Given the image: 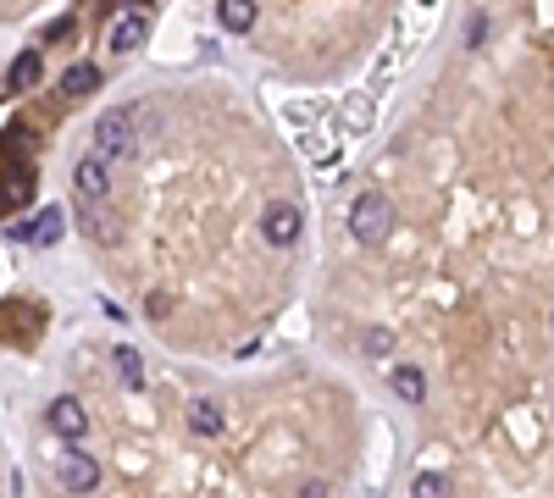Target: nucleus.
<instances>
[{
	"mask_svg": "<svg viewBox=\"0 0 554 498\" xmlns=\"http://www.w3.org/2000/svg\"><path fill=\"white\" fill-rule=\"evenodd\" d=\"M133 106L122 111H106V117L95 122V155L100 161H133V150H139V139H133Z\"/></svg>",
	"mask_w": 554,
	"mask_h": 498,
	"instance_id": "obj_2",
	"label": "nucleus"
},
{
	"mask_svg": "<svg viewBox=\"0 0 554 498\" xmlns=\"http://www.w3.org/2000/svg\"><path fill=\"white\" fill-rule=\"evenodd\" d=\"M45 427L56 432V438L67 443V449H84V438H89V410L73 399V393H61V399H50Z\"/></svg>",
	"mask_w": 554,
	"mask_h": 498,
	"instance_id": "obj_3",
	"label": "nucleus"
},
{
	"mask_svg": "<svg viewBox=\"0 0 554 498\" xmlns=\"http://www.w3.org/2000/svg\"><path fill=\"white\" fill-rule=\"evenodd\" d=\"M549 327H554V316H549Z\"/></svg>",
	"mask_w": 554,
	"mask_h": 498,
	"instance_id": "obj_16",
	"label": "nucleus"
},
{
	"mask_svg": "<svg viewBox=\"0 0 554 498\" xmlns=\"http://www.w3.org/2000/svg\"><path fill=\"white\" fill-rule=\"evenodd\" d=\"M56 238H61V222H56V211H45L34 222V244H56Z\"/></svg>",
	"mask_w": 554,
	"mask_h": 498,
	"instance_id": "obj_14",
	"label": "nucleus"
},
{
	"mask_svg": "<svg viewBox=\"0 0 554 498\" xmlns=\"http://www.w3.org/2000/svg\"><path fill=\"white\" fill-rule=\"evenodd\" d=\"M73 194H78V205H106V194H111V166L100 161V155H84V161L73 166Z\"/></svg>",
	"mask_w": 554,
	"mask_h": 498,
	"instance_id": "obj_5",
	"label": "nucleus"
},
{
	"mask_svg": "<svg viewBox=\"0 0 554 498\" xmlns=\"http://www.w3.org/2000/svg\"><path fill=\"white\" fill-rule=\"evenodd\" d=\"M222 427H228V410H222L211 393H194L189 399V432L194 438H222Z\"/></svg>",
	"mask_w": 554,
	"mask_h": 498,
	"instance_id": "obj_7",
	"label": "nucleus"
},
{
	"mask_svg": "<svg viewBox=\"0 0 554 498\" xmlns=\"http://www.w3.org/2000/svg\"><path fill=\"white\" fill-rule=\"evenodd\" d=\"M294 498H327V482H305V487H300V493H294Z\"/></svg>",
	"mask_w": 554,
	"mask_h": 498,
	"instance_id": "obj_15",
	"label": "nucleus"
},
{
	"mask_svg": "<svg viewBox=\"0 0 554 498\" xmlns=\"http://www.w3.org/2000/svg\"><path fill=\"white\" fill-rule=\"evenodd\" d=\"M300 233H305V216H300V205H294V200H272L261 211V238L272 249H294V244H300Z\"/></svg>",
	"mask_w": 554,
	"mask_h": 498,
	"instance_id": "obj_4",
	"label": "nucleus"
},
{
	"mask_svg": "<svg viewBox=\"0 0 554 498\" xmlns=\"http://www.w3.org/2000/svg\"><path fill=\"white\" fill-rule=\"evenodd\" d=\"M394 393H405L410 404H422L427 399V377L416 366H394Z\"/></svg>",
	"mask_w": 554,
	"mask_h": 498,
	"instance_id": "obj_9",
	"label": "nucleus"
},
{
	"mask_svg": "<svg viewBox=\"0 0 554 498\" xmlns=\"http://www.w3.org/2000/svg\"><path fill=\"white\" fill-rule=\"evenodd\" d=\"M145 39V17H117L111 23V50H133Z\"/></svg>",
	"mask_w": 554,
	"mask_h": 498,
	"instance_id": "obj_11",
	"label": "nucleus"
},
{
	"mask_svg": "<svg viewBox=\"0 0 554 498\" xmlns=\"http://www.w3.org/2000/svg\"><path fill=\"white\" fill-rule=\"evenodd\" d=\"M56 482L67 487V493H95V487H100V465L89 460L84 449H67L56 460Z\"/></svg>",
	"mask_w": 554,
	"mask_h": 498,
	"instance_id": "obj_6",
	"label": "nucleus"
},
{
	"mask_svg": "<svg viewBox=\"0 0 554 498\" xmlns=\"http://www.w3.org/2000/svg\"><path fill=\"white\" fill-rule=\"evenodd\" d=\"M95 89H100V67H95V61H78V67L73 72H67V78H61V95H95Z\"/></svg>",
	"mask_w": 554,
	"mask_h": 498,
	"instance_id": "obj_8",
	"label": "nucleus"
},
{
	"mask_svg": "<svg viewBox=\"0 0 554 498\" xmlns=\"http://www.w3.org/2000/svg\"><path fill=\"white\" fill-rule=\"evenodd\" d=\"M34 72H39V50H28V56H17L12 83H17V89H28V83H34Z\"/></svg>",
	"mask_w": 554,
	"mask_h": 498,
	"instance_id": "obj_13",
	"label": "nucleus"
},
{
	"mask_svg": "<svg viewBox=\"0 0 554 498\" xmlns=\"http://www.w3.org/2000/svg\"><path fill=\"white\" fill-rule=\"evenodd\" d=\"M410 498H455V487H449L444 471H422L410 482Z\"/></svg>",
	"mask_w": 554,
	"mask_h": 498,
	"instance_id": "obj_10",
	"label": "nucleus"
},
{
	"mask_svg": "<svg viewBox=\"0 0 554 498\" xmlns=\"http://www.w3.org/2000/svg\"><path fill=\"white\" fill-rule=\"evenodd\" d=\"M111 360H117V371H122V382H128V388H139V382H145V360L133 355V349H111Z\"/></svg>",
	"mask_w": 554,
	"mask_h": 498,
	"instance_id": "obj_12",
	"label": "nucleus"
},
{
	"mask_svg": "<svg viewBox=\"0 0 554 498\" xmlns=\"http://www.w3.org/2000/svg\"><path fill=\"white\" fill-rule=\"evenodd\" d=\"M388 227H394V205H388V194H377V189L355 194V205H350V233H355V244L377 249V244L388 238Z\"/></svg>",
	"mask_w": 554,
	"mask_h": 498,
	"instance_id": "obj_1",
	"label": "nucleus"
}]
</instances>
